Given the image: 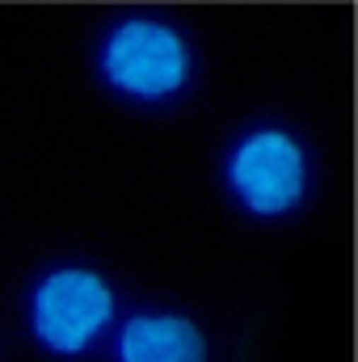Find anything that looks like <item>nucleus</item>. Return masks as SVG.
<instances>
[{
    "label": "nucleus",
    "instance_id": "f257e3e1",
    "mask_svg": "<svg viewBox=\"0 0 358 362\" xmlns=\"http://www.w3.org/2000/svg\"><path fill=\"white\" fill-rule=\"evenodd\" d=\"M118 295L89 266H55L30 291V333L51 358H81L114 325Z\"/></svg>",
    "mask_w": 358,
    "mask_h": 362
},
{
    "label": "nucleus",
    "instance_id": "20e7f679",
    "mask_svg": "<svg viewBox=\"0 0 358 362\" xmlns=\"http://www.w3.org/2000/svg\"><path fill=\"white\" fill-rule=\"evenodd\" d=\"M114 362H207V333L181 312H135L114 337Z\"/></svg>",
    "mask_w": 358,
    "mask_h": 362
},
{
    "label": "nucleus",
    "instance_id": "f03ea898",
    "mask_svg": "<svg viewBox=\"0 0 358 362\" xmlns=\"http://www.w3.org/2000/svg\"><path fill=\"white\" fill-rule=\"evenodd\" d=\"M97 68L110 89L131 101H169L190 85L194 59L178 25L156 17H127L105 34Z\"/></svg>",
    "mask_w": 358,
    "mask_h": 362
},
{
    "label": "nucleus",
    "instance_id": "7ed1b4c3",
    "mask_svg": "<svg viewBox=\"0 0 358 362\" xmlns=\"http://www.w3.org/2000/svg\"><path fill=\"white\" fill-rule=\"evenodd\" d=\"M224 185L258 219L291 215L308 194V152L291 131L258 127L228 148Z\"/></svg>",
    "mask_w": 358,
    "mask_h": 362
}]
</instances>
